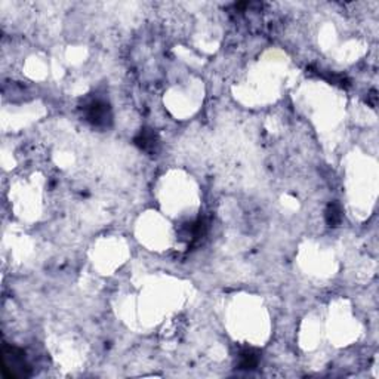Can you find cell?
<instances>
[{
  "instance_id": "obj_4",
  "label": "cell",
  "mask_w": 379,
  "mask_h": 379,
  "mask_svg": "<svg viewBox=\"0 0 379 379\" xmlns=\"http://www.w3.org/2000/svg\"><path fill=\"white\" fill-rule=\"evenodd\" d=\"M256 364V356L252 353H246L241 357V367H253Z\"/></svg>"
},
{
  "instance_id": "obj_1",
  "label": "cell",
  "mask_w": 379,
  "mask_h": 379,
  "mask_svg": "<svg viewBox=\"0 0 379 379\" xmlns=\"http://www.w3.org/2000/svg\"><path fill=\"white\" fill-rule=\"evenodd\" d=\"M3 369L5 372L8 369H11V375L12 378H18V376H25V369H27V364H25V360H24V354L22 351L16 349V348H9V347H5L3 349Z\"/></svg>"
},
{
  "instance_id": "obj_3",
  "label": "cell",
  "mask_w": 379,
  "mask_h": 379,
  "mask_svg": "<svg viewBox=\"0 0 379 379\" xmlns=\"http://www.w3.org/2000/svg\"><path fill=\"white\" fill-rule=\"evenodd\" d=\"M326 220L331 225H336L341 221V210L336 205H331L326 213Z\"/></svg>"
},
{
  "instance_id": "obj_2",
  "label": "cell",
  "mask_w": 379,
  "mask_h": 379,
  "mask_svg": "<svg viewBox=\"0 0 379 379\" xmlns=\"http://www.w3.org/2000/svg\"><path fill=\"white\" fill-rule=\"evenodd\" d=\"M107 116H108V110H107V105H105L104 102L96 101V102L91 104L89 113H88L89 120H92L94 123L99 125V123H104V122H105Z\"/></svg>"
}]
</instances>
